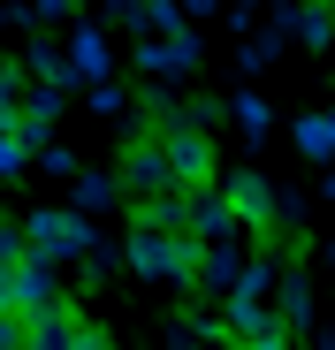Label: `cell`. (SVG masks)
I'll list each match as a JSON object with an SVG mask.
<instances>
[{
	"instance_id": "cell-4",
	"label": "cell",
	"mask_w": 335,
	"mask_h": 350,
	"mask_svg": "<svg viewBox=\"0 0 335 350\" xmlns=\"http://www.w3.org/2000/svg\"><path fill=\"white\" fill-rule=\"evenodd\" d=\"M168 160H176L183 183H206V175H213V145H206V137H191V130L168 137Z\"/></svg>"
},
{
	"instance_id": "cell-2",
	"label": "cell",
	"mask_w": 335,
	"mask_h": 350,
	"mask_svg": "<svg viewBox=\"0 0 335 350\" xmlns=\"http://www.w3.org/2000/svg\"><path fill=\"white\" fill-rule=\"evenodd\" d=\"M84 237H92V228H84L77 213H38V221H31V244H38V267H46V259H62V252H84Z\"/></svg>"
},
{
	"instance_id": "cell-6",
	"label": "cell",
	"mask_w": 335,
	"mask_h": 350,
	"mask_svg": "<svg viewBox=\"0 0 335 350\" xmlns=\"http://www.w3.org/2000/svg\"><path fill=\"white\" fill-rule=\"evenodd\" d=\"M297 145H305L312 160H327V152H335V114H305V122H297Z\"/></svg>"
},
{
	"instance_id": "cell-5",
	"label": "cell",
	"mask_w": 335,
	"mask_h": 350,
	"mask_svg": "<svg viewBox=\"0 0 335 350\" xmlns=\"http://www.w3.org/2000/svg\"><path fill=\"white\" fill-rule=\"evenodd\" d=\"M229 206H237L244 221H267V213H274V191L259 183V175H237V183H229Z\"/></svg>"
},
{
	"instance_id": "cell-1",
	"label": "cell",
	"mask_w": 335,
	"mask_h": 350,
	"mask_svg": "<svg viewBox=\"0 0 335 350\" xmlns=\"http://www.w3.org/2000/svg\"><path fill=\"white\" fill-rule=\"evenodd\" d=\"M130 267H137V274H183V282H191V244L137 228V237H130Z\"/></svg>"
},
{
	"instance_id": "cell-3",
	"label": "cell",
	"mask_w": 335,
	"mask_h": 350,
	"mask_svg": "<svg viewBox=\"0 0 335 350\" xmlns=\"http://www.w3.org/2000/svg\"><path fill=\"white\" fill-rule=\"evenodd\" d=\"M122 175H130V191H168V183H183V175H176V160H168L160 145H137V152L122 160Z\"/></svg>"
}]
</instances>
